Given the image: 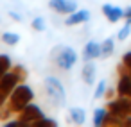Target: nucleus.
Instances as JSON below:
<instances>
[{"instance_id":"f257e3e1","label":"nucleus","mask_w":131,"mask_h":127,"mask_svg":"<svg viewBox=\"0 0 131 127\" xmlns=\"http://www.w3.org/2000/svg\"><path fill=\"white\" fill-rule=\"evenodd\" d=\"M32 98H34L32 88H31L29 84H25V82H20V84L11 91V95L7 97L6 104L0 107V120H2V122H7L13 115H18L27 104H31Z\"/></svg>"},{"instance_id":"f03ea898","label":"nucleus","mask_w":131,"mask_h":127,"mask_svg":"<svg viewBox=\"0 0 131 127\" xmlns=\"http://www.w3.org/2000/svg\"><path fill=\"white\" fill-rule=\"evenodd\" d=\"M43 88H45L47 97L50 98V102L56 107H63L67 104V93H65V88H63V84H61V81L58 77H52V75L45 77Z\"/></svg>"},{"instance_id":"7ed1b4c3","label":"nucleus","mask_w":131,"mask_h":127,"mask_svg":"<svg viewBox=\"0 0 131 127\" xmlns=\"http://www.w3.org/2000/svg\"><path fill=\"white\" fill-rule=\"evenodd\" d=\"M52 61L56 63L58 68H61V70L67 72V70H70V68L75 66V63H77V52L72 47H68V45H58L52 50Z\"/></svg>"},{"instance_id":"20e7f679","label":"nucleus","mask_w":131,"mask_h":127,"mask_svg":"<svg viewBox=\"0 0 131 127\" xmlns=\"http://www.w3.org/2000/svg\"><path fill=\"white\" fill-rule=\"evenodd\" d=\"M106 109H108V113L117 115V116L124 118V122H126V118L131 116V98H129V97H122V95H118V98H111V100H108Z\"/></svg>"},{"instance_id":"39448f33","label":"nucleus","mask_w":131,"mask_h":127,"mask_svg":"<svg viewBox=\"0 0 131 127\" xmlns=\"http://www.w3.org/2000/svg\"><path fill=\"white\" fill-rule=\"evenodd\" d=\"M45 115H43V111H41V107L40 106H36V104H27L20 113H18V122H20V125H29V123H36L38 120H41Z\"/></svg>"},{"instance_id":"423d86ee","label":"nucleus","mask_w":131,"mask_h":127,"mask_svg":"<svg viewBox=\"0 0 131 127\" xmlns=\"http://www.w3.org/2000/svg\"><path fill=\"white\" fill-rule=\"evenodd\" d=\"M117 72H118L117 95H122V97H129V98H131V75L127 73L124 63H120V65L117 66Z\"/></svg>"},{"instance_id":"0eeeda50","label":"nucleus","mask_w":131,"mask_h":127,"mask_svg":"<svg viewBox=\"0 0 131 127\" xmlns=\"http://www.w3.org/2000/svg\"><path fill=\"white\" fill-rule=\"evenodd\" d=\"M20 82H22V81L18 79V75H16L13 70H9L6 75L0 77V91H2L6 97H9V95H11V91H13Z\"/></svg>"},{"instance_id":"6e6552de","label":"nucleus","mask_w":131,"mask_h":127,"mask_svg":"<svg viewBox=\"0 0 131 127\" xmlns=\"http://www.w3.org/2000/svg\"><path fill=\"white\" fill-rule=\"evenodd\" d=\"M49 7L59 15H70L77 9V2L75 0H50Z\"/></svg>"},{"instance_id":"1a4fd4ad","label":"nucleus","mask_w":131,"mask_h":127,"mask_svg":"<svg viewBox=\"0 0 131 127\" xmlns=\"http://www.w3.org/2000/svg\"><path fill=\"white\" fill-rule=\"evenodd\" d=\"M102 15L106 16V20L110 23H117L124 18V9L118 6H111V4H104L102 6Z\"/></svg>"},{"instance_id":"9d476101","label":"nucleus","mask_w":131,"mask_h":127,"mask_svg":"<svg viewBox=\"0 0 131 127\" xmlns=\"http://www.w3.org/2000/svg\"><path fill=\"white\" fill-rule=\"evenodd\" d=\"M90 18H92V15L88 9H75L74 13H70L65 18V25H79V23L88 22Z\"/></svg>"},{"instance_id":"9b49d317","label":"nucleus","mask_w":131,"mask_h":127,"mask_svg":"<svg viewBox=\"0 0 131 127\" xmlns=\"http://www.w3.org/2000/svg\"><path fill=\"white\" fill-rule=\"evenodd\" d=\"M83 57H84V61H93V59L101 57V45L97 41L90 40L83 48Z\"/></svg>"},{"instance_id":"f8f14e48","label":"nucleus","mask_w":131,"mask_h":127,"mask_svg":"<svg viewBox=\"0 0 131 127\" xmlns=\"http://www.w3.org/2000/svg\"><path fill=\"white\" fill-rule=\"evenodd\" d=\"M95 73H97V68H95L93 61H86L84 66H83L81 77H83V81H84L88 86H92V84L95 82Z\"/></svg>"},{"instance_id":"ddd939ff","label":"nucleus","mask_w":131,"mask_h":127,"mask_svg":"<svg viewBox=\"0 0 131 127\" xmlns=\"http://www.w3.org/2000/svg\"><path fill=\"white\" fill-rule=\"evenodd\" d=\"M68 122H72L75 125H83L86 122V111L83 107H70V111H68Z\"/></svg>"},{"instance_id":"4468645a","label":"nucleus","mask_w":131,"mask_h":127,"mask_svg":"<svg viewBox=\"0 0 131 127\" xmlns=\"http://www.w3.org/2000/svg\"><path fill=\"white\" fill-rule=\"evenodd\" d=\"M113 50H115V41H113V38H106V40L101 43V57H102V59H108V57L113 54Z\"/></svg>"},{"instance_id":"2eb2a0df","label":"nucleus","mask_w":131,"mask_h":127,"mask_svg":"<svg viewBox=\"0 0 131 127\" xmlns=\"http://www.w3.org/2000/svg\"><path fill=\"white\" fill-rule=\"evenodd\" d=\"M106 116H108V109H106V107H97V109L93 111V118H92L93 127H102Z\"/></svg>"},{"instance_id":"dca6fc26","label":"nucleus","mask_w":131,"mask_h":127,"mask_svg":"<svg viewBox=\"0 0 131 127\" xmlns=\"http://www.w3.org/2000/svg\"><path fill=\"white\" fill-rule=\"evenodd\" d=\"M13 63H11V57L7 54H0V77L6 75L9 70H11Z\"/></svg>"},{"instance_id":"f3484780","label":"nucleus","mask_w":131,"mask_h":127,"mask_svg":"<svg viewBox=\"0 0 131 127\" xmlns=\"http://www.w3.org/2000/svg\"><path fill=\"white\" fill-rule=\"evenodd\" d=\"M2 41L6 45H9V47H15V45L20 43V34H16V32H4L2 34Z\"/></svg>"},{"instance_id":"a211bd4d","label":"nucleus","mask_w":131,"mask_h":127,"mask_svg":"<svg viewBox=\"0 0 131 127\" xmlns=\"http://www.w3.org/2000/svg\"><path fill=\"white\" fill-rule=\"evenodd\" d=\"M104 93H106V81H104V79H101V81H99V84H97V86H95V90H93V100L102 98V97H104Z\"/></svg>"},{"instance_id":"6ab92c4d","label":"nucleus","mask_w":131,"mask_h":127,"mask_svg":"<svg viewBox=\"0 0 131 127\" xmlns=\"http://www.w3.org/2000/svg\"><path fill=\"white\" fill-rule=\"evenodd\" d=\"M31 27H32V31H36V32H43L47 27H45V20L41 18V16H36L32 22H31Z\"/></svg>"},{"instance_id":"aec40b11","label":"nucleus","mask_w":131,"mask_h":127,"mask_svg":"<svg viewBox=\"0 0 131 127\" xmlns=\"http://www.w3.org/2000/svg\"><path fill=\"white\" fill-rule=\"evenodd\" d=\"M11 70L18 75V79H20L22 82H25V81H27V75H29V73H27V70H25L22 65H15V66H11Z\"/></svg>"},{"instance_id":"412c9836","label":"nucleus","mask_w":131,"mask_h":127,"mask_svg":"<svg viewBox=\"0 0 131 127\" xmlns=\"http://www.w3.org/2000/svg\"><path fill=\"white\" fill-rule=\"evenodd\" d=\"M131 36V23H126L120 31H118V34H117V38L120 40V41H126L127 38Z\"/></svg>"},{"instance_id":"4be33fe9","label":"nucleus","mask_w":131,"mask_h":127,"mask_svg":"<svg viewBox=\"0 0 131 127\" xmlns=\"http://www.w3.org/2000/svg\"><path fill=\"white\" fill-rule=\"evenodd\" d=\"M34 125H40V127H43V125H52V127H58V120H52V118L43 116V118H41V120H38Z\"/></svg>"},{"instance_id":"5701e85b","label":"nucleus","mask_w":131,"mask_h":127,"mask_svg":"<svg viewBox=\"0 0 131 127\" xmlns=\"http://www.w3.org/2000/svg\"><path fill=\"white\" fill-rule=\"evenodd\" d=\"M122 63H124V66H126L127 73L131 75V52H126V54L122 56Z\"/></svg>"},{"instance_id":"b1692460","label":"nucleus","mask_w":131,"mask_h":127,"mask_svg":"<svg viewBox=\"0 0 131 127\" xmlns=\"http://www.w3.org/2000/svg\"><path fill=\"white\" fill-rule=\"evenodd\" d=\"M124 20H126V23H131V6H127L124 9Z\"/></svg>"},{"instance_id":"393cba45","label":"nucleus","mask_w":131,"mask_h":127,"mask_svg":"<svg viewBox=\"0 0 131 127\" xmlns=\"http://www.w3.org/2000/svg\"><path fill=\"white\" fill-rule=\"evenodd\" d=\"M115 93H117V88H115V90H113V88H110V90L106 88V93H104V98H108V100H111Z\"/></svg>"},{"instance_id":"a878e982","label":"nucleus","mask_w":131,"mask_h":127,"mask_svg":"<svg viewBox=\"0 0 131 127\" xmlns=\"http://www.w3.org/2000/svg\"><path fill=\"white\" fill-rule=\"evenodd\" d=\"M9 16H11V18H13L15 22H22V16H20V15H18L16 11H9Z\"/></svg>"}]
</instances>
